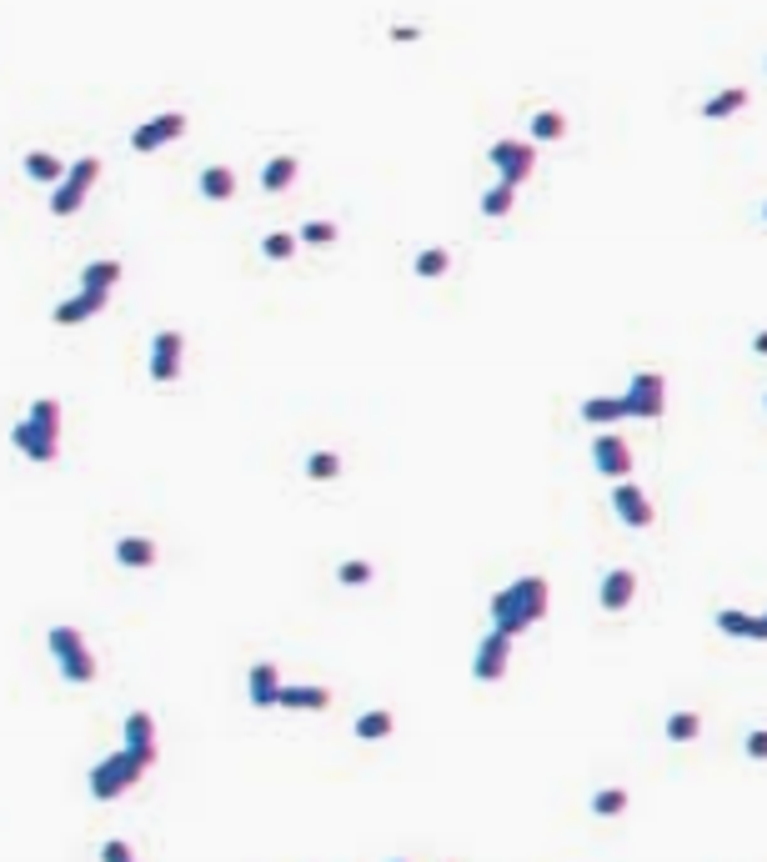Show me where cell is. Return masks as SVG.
<instances>
[{
  "mask_svg": "<svg viewBox=\"0 0 767 862\" xmlns=\"http://www.w3.org/2000/svg\"><path fill=\"white\" fill-rule=\"evenodd\" d=\"M547 602H552L547 577H517L512 587H502V592L492 597V632L522 637L527 627H537V622L547 617Z\"/></svg>",
  "mask_w": 767,
  "mask_h": 862,
  "instance_id": "1",
  "label": "cell"
},
{
  "mask_svg": "<svg viewBox=\"0 0 767 862\" xmlns=\"http://www.w3.org/2000/svg\"><path fill=\"white\" fill-rule=\"evenodd\" d=\"M11 442H16V452H26L31 462L51 467V462L61 457V401H56V396L31 401V411L11 426Z\"/></svg>",
  "mask_w": 767,
  "mask_h": 862,
  "instance_id": "2",
  "label": "cell"
},
{
  "mask_svg": "<svg viewBox=\"0 0 767 862\" xmlns=\"http://www.w3.org/2000/svg\"><path fill=\"white\" fill-rule=\"evenodd\" d=\"M141 777H146V767H141L126 747H116L111 757H101V762L91 767V797H96V802H116V797L131 792Z\"/></svg>",
  "mask_w": 767,
  "mask_h": 862,
  "instance_id": "3",
  "label": "cell"
},
{
  "mask_svg": "<svg viewBox=\"0 0 767 862\" xmlns=\"http://www.w3.org/2000/svg\"><path fill=\"white\" fill-rule=\"evenodd\" d=\"M51 652H56V662H61V677L66 682H76V687H86V682H96V652L86 647V637H81V627H51Z\"/></svg>",
  "mask_w": 767,
  "mask_h": 862,
  "instance_id": "4",
  "label": "cell"
},
{
  "mask_svg": "<svg viewBox=\"0 0 767 862\" xmlns=\"http://www.w3.org/2000/svg\"><path fill=\"white\" fill-rule=\"evenodd\" d=\"M96 181H101V161H96V156H81V161L66 171V181L51 191V216H76V211L86 206V196H91Z\"/></svg>",
  "mask_w": 767,
  "mask_h": 862,
  "instance_id": "5",
  "label": "cell"
},
{
  "mask_svg": "<svg viewBox=\"0 0 767 862\" xmlns=\"http://www.w3.org/2000/svg\"><path fill=\"white\" fill-rule=\"evenodd\" d=\"M487 161L497 166V176H502V186H527L532 181V171H537V146L532 141H492L487 146Z\"/></svg>",
  "mask_w": 767,
  "mask_h": 862,
  "instance_id": "6",
  "label": "cell"
},
{
  "mask_svg": "<svg viewBox=\"0 0 767 862\" xmlns=\"http://www.w3.org/2000/svg\"><path fill=\"white\" fill-rule=\"evenodd\" d=\"M622 411L637 416V421H662V411H667V381L657 371H637L627 381V391H622Z\"/></svg>",
  "mask_w": 767,
  "mask_h": 862,
  "instance_id": "7",
  "label": "cell"
},
{
  "mask_svg": "<svg viewBox=\"0 0 767 862\" xmlns=\"http://www.w3.org/2000/svg\"><path fill=\"white\" fill-rule=\"evenodd\" d=\"M181 361H186V336L181 331H156L151 336V361H146V371H151V381L156 386H171L176 376H181Z\"/></svg>",
  "mask_w": 767,
  "mask_h": 862,
  "instance_id": "8",
  "label": "cell"
},
{
  "mask_svg": "<svg viewBox=\"0 0 767 862\" xmlns=\"http://www.w3.org/2000/svg\"><path fill=\"white\" fill-rule=\"evenodd\" d=\"M592 467L612 482H632V447L627 437H617V431H602V437H592Z\"/></svg>",
  "mask_w": 767,
  "mask_h": 862,
  "instance_id": "9",
  "label": "cell"
},
{
  "mask_svg": "<svg viewBox=\"0 0 767 862\" xmlns=\"http://www.w3.org/2000/svg\"><path fill=\"white\" fill-rule=\"evenodd\" d=\"M181 136H186V111H166V116H156V121H146V126L131 131V151L151 156V151H161V146H171Z\"/></svg>",
  "mask_w": 767,
  "mask_h": 862,
  "instance_id": "10",
  "label": "cell"
},
{
  "mask_svg": "<svg viewBox=\"0 0 767 862\" xmlns=\"http://www.w3.org/2000/svg\"><path fill=\"white\" fill-rule=\"evenodd\" d=\"M507 662H512V637L502 632H487L472 652V677L477 682H502L507 677Z\"/></svg>",
  "mask_w": 767,
  "mask_h": 862,
  "instance_id": "11",
  "label": "cell"
},
{
  "mask_svg": "<svg viewBox=\"0 0 767 862\" xmlns=\"http://www.w3.org/2000/svg\"><path fill=\"white\" fill-rule=\"evenodd\" d=\"M612 507H617V517H622L632 532H647V527L657 522V512H652V502H647V492H642L637 482H617V487H612Z\"/></svg>",
  "mask_w": 767,
  "mask_h": 862,
  "instance_id": "12",
  "label": "cell"
},
{
  "mask_svg": "<svg viewBox=\"0 0 767 862\" xmlns=\"http://www.w3.org/2000/svg\"><path fill=\"white\" fill-rule=\"evenodd\" d=\"M106 306H111V291H91V286H81L76 296H66V301L51 311V321H56V326H81V321L101 316Z\"/></svg>",
  "mask_w": 767,
  "mask_h": 862,
  "instance_id": "13",
  "label": "cell"
},
{
  "mask_svg": "<svg viewBox=\"0 0 767 862\" xmlns=\"http://www.w3.org/2000/svg\"><path fill=\"white\" fill-rule=\"evenodd\" d=\"M632 597H637V572L612 567V572L602 577V592H597L602 612H627V607H632Z\"/></svg>",
  "mask_w": 767,
  "mask_h": 862,
  "instance_id": "14",
  "label": "cell"
},
{
  "mask_svg": "<svg viewBox=\"0 0 767 862\" xmlns=\"http://www.w3.org/2000/svg\"><path fill=\"white\" fill-rule=\"evenodd\" d=\"M281 667L276 662H256L251 672H246V697H251V707H276V697H281Z\"/></svg>",
  "mask_w": 767,
  "mask_h": 862,
  "instance_id": "15",
  "label": "cell"
},
{
  "mask_svg": "<svg viewBox=\"0 0 767 862\" xmlns=\"http://www.w3.org/2000/svg\"><path fill=\"white\" fill-rule=\"evenodd\" d=\"M126 752H131L141 767L156 762V722H151L146 712H131V717H126Z\"/></svg>",
  "mask_w": 767,
  "mask_h": 862,
  "instance_id": "16",
  "label": "cell"
},
{
  "mask_svg": "<svg viewBox=\"0 0 767 862\" xmlns=\"http://www.w3.org/2000/svg\"><path fill=\"white\" fill-rule=\"evenodd\" d=\"M116 562H121V567H131V572H146V567H156V542L131 532V537H121V542H116Z\"/></svg>",
  "mask_w": 767,
  "mask_h": 862,
  "instance_id": "17",
  "label": "cell"
},
{
  "mask_svg": "<svg viewBox=\"0 0 767 862\" xmlns=\"http://www.w3.org/2000/svg\"><path fill=\"white\" fill-rule=\"evenodd\" d=\"M276 707H291V712H326V707H331V687H281Z\"/></svg>",
  "mask_w": 767,
  "mask_h": 862,
  "instance_id": "18",
  "label": "cell"
},
{
  "mask_svg": "<svg viewBox=\"0 0 767 862\" xmlns=\"http://www.w3.org/2000/svg\"><path fill=\"white\" fill-rule=\"evenodd\" d=\"M296 171H301V161H296V156H271V161L261 166V186H266L271 196H281V191H291V186H296Z\"/></svg>",
  "mask_w": 767,
  "mask_h": 862,
  "instance_id": "19",
  "label": "cell"
},
{
  "mask_svg": "<svg viewBox=\"0 0 767 862\" xmlns=\"http://www.w3.org/2000/svg\"><path fill=\"white\" fill-rule=\"evenodd\" d=\"M742 106H747V86H727V91H717V96L702 101V121H727V116H737Z\"/></svg>",
  "mask_w": 767,
  "mask_h": 862,
  "instance_id": "20",
  "label": "cell"
},
{
  "mask_svg": "<svg viewBox=\"0 0 767 862\" xmlns=\"http://www.w3.org/2000/svg\"><path fill=\"white\" fill-rule=\"evenodd\" d=\"M582 421H587V426H617V421H627L622 396H587V401H582Z\"/></svg>",
  "mask_w": 767,
  "mask_h": 862,
  "instance_id": "21",
  "label": "cell"
},
{
  "mask_svg": "<svg viewBox=\"0 0 767 862\" xmlns=\"http://www.w3.org/2000/svg\"><path fill=\"white\" fill-rule=\"evenodd\" d=\"M26 176L41 186H61L66 181V161H56L51 151H26Z\"/></svg>",
  "mask_w": 767,
  "mask_h": 862,
  "instance_id": "22",
  "label": "cell"
},
{
  "mask_svg": "<svg viewBox=\"0 0 767 862\" xmlns=\"http://www.w3.org/2000/svg\"><path fill=\"white\" fill-rule=\"evenodd\" d=\"M196 186H201L206 201H231V196H236V171H231V166H206Z\"/></svg>",
  "mask_w": 767,
  "mask_h": 862,
  "instance_id": "23",
  "label": "cell"
},
{
  "mask_svg": "<svg viewBox=\"0 0 767 862\" xmlns=\"http://www.w3.org/2000/svg\"><path fill=\"white\" fill-rule=\"evenodd\" d=\"M392 727H397V717H392L387 707H371V712H361V717H356V737H361V742H381V737H392Z\"/></svg>",
  "mask_w": 767,
  "mask_h": 862,
  "instance_id": "24",
  "label": "cell"
},
{
  "mask_svg": "<svg viewBox=\"0 0 767 862\" xmlns=\"http://www.w3.org/2000/svg\"><path fill=\"white\" fill-rule=\"evenodd\" d=\"M567 136V116L562 111H537L532 116V141L537 146H552V141H562Z\"/></svg>",
  "mask_w": 767,
  "mask_h": 862,
  "instance_id": "25",
  "label": "cell"
},
{
  "mask_svg": "<svg viewBox=\"0 0 767 862\" xmlns=\"http://www.w3.org/2000/svg\"><path fill=\"white\" fill-rule=\"evenodd\" d=\"M447 266H452V251H447V246H427V251H417V261H412V271H417L422 281L447 276Z\"/></svg>",
  "mask_w": 767,
  "mask_h": 862,
  "instance_id": "26",
  "label": "cell"
},
{
  "mask_svg": "<svg viewBox=\"0 0 767 862\" xmlns=\"http://www.w3.org/2000/svg\"><path fill=\"white\" fill-rule=\"evenodd\" d=\"M512 206H517V191H512V186H502V181L487 186V196H482V216H487V221H502Z\"/></svg>",
  "mask_w": 767,
  "mask_h": 862,
  "instance_id": "27",
  "label": "cell"
},
{
  "mask_svg": "<svg viewBox=\"0 0 767 862\" xmlns=\"http://www.w3.org/2000/svg\"><path fill=\"white\" fill-rule=\"evenodd\" d=\"M116 281H121V261H91L81 271V286H91V291H111Z\"/></svg>",
  "mask_w": 767,
  "mask_h": 862,
  "instance_id": "28",
  "label": "cell"
},
{
  "mask_svg": "<svg viewBox=\"0 0 767 862\" xmlns=\"http://www.w3.org/2000/svg\"><path fill=\"white\" fill-rule=\"evenodd\" d=\"M717 632L757 642V617H747V612H732V607H722V612H717Z\"/></svg>",
  "mask_w": 767,
  "mask_h": 862,
  "instance_id": "29",
  "label": "cell"
},
{
  "mask_svg": "<svg viewBox=\"0 0 767 862\" xmlns=\"http://www.w3.org/2000/svg\"><path fill=\"white\" fill-rule=\"evenodd\" d=\"M702 737V717L697 712H672L667 717V742H697Z\"/></svg>",
  "mask_w": 767,
  "mask_h": 862,
  "instance_id": "30",
  "label": "cell"
},
{
  "mask_svg": "<svg viewBox=\"0 0 767 862\" xmlns=\"http://www.w3.org/2000/svg\"><path fill=\"white\" fill-rule=\"evenodd\" d=\"M306 477L311 482H336L341 477V457L336 452H311L306 457Z\"/></svg>",
  "mask_w": 767,
  "mask_h": 862,
  "instance_id": "31",
  "label": "cell"
},
{
  "mask_svg": "<svg viewBox=\"0 0 767 862\" xmlns=\"http://www.w3.org/2000/svg\"><path fill=\"white\" fill-rule=\"evenodd\" d=\"M592 812H597V817H617V812H627V787H602V792L592 797Z\"/></svg>",
  "mask_w": 767,
  "mask_h": 862,
  "instance_id": "32",
  "label": "cell"
},
{
  "mask_svg": "<svg viewBox=\"0 0 767 862\" xmlns=\"http://www.w3.org/2000/svg\"><path fill=\"white\" fill-rule=\"evenodd\" d=\"M261 251H266L271 261H291V256H296V236H291V231H271V236L261 241Z\"/></svg>",
  "mask_w": 767,
  "mask_h": 862,
  "instance_id": "33",
  "label": "cell"
},
{
  "mask_svg": "<svg viewBox=\"0 0 767 862\" xmlns=\"http://www.w3.org/2000/svg\"><path fill=\"white\" fill-rule=\"evenodd\" d=\"M336 236H341L336 221H306V226H301V241H306V246H331Z\"/></svg>",
  "mask_w": 767,
  "mask_h": 862,
  "instance_id": "34",
  "label": "cell"
},
{
  "mask_svg": "<svg viewBox=\"0 0 767 862\" xmlns=\"http://www.w3.org/2000/svg\"><path fill=\"white\" fill-rule=\"evenodd\" d=\"M336 582L341 587H366L371 582V562H341L336 567Z\"/></svg>",
  "mask_w": 767,
  "mask_h": 862,
  "instance_id": "35",
  "label": "cell"
},
{
  "mask_svg": "<svg viewBox=\"0 0 767 862\" xmlns=\"http://www.w3.org/2000/svg\"><path fill=\"white\" fill-rule=\"evenodd\" d=\"M742 747H747V757H752V762H767V727L747 732V742H742Z\"/></svg>",
  "mask_w": 767,
  "mask_h": 862,
  "instance_id": "36",
  "label": "cell"
},
{
  "mask_svg": "<svg viewBox=\"0 0 767 862\" xmlns=\"http://www.w3.org/2000/svg\"><path fill=\"white\" fill-rule=\"evenodd\" d=\"M101 862H136V852H131L126 842H116V837H111V842L101 847Z\"/></svg>",
  "mask_w": 767,
  "mask_h": 862,
  "instance_id": "37",
  "label": "cell"
},
{
  "mask_svg": "<svg viewBox=\"0 0 767 862\" xmlns=\"http://www.w3.org/2000/svg\"><path fill=\"white\" fill-rule=\"evenodd\" d=\"M417 36H422V31H417V26H397V31H392V41H402V46H412V41H417Z\"/></svg>",
  "mask_w": 767,
  "mask_h": 862,
  "instance_id": "38",
  "label": "cell"
},
{
  "mask_svg": "<svg viewBox=\"0 0 767 862\" xmlns=\"http://www.w3.org/2000/svg\"><path fill=\"white\" fill-rule=\"evenodd\" d=\"M752 351H757V356H767V331H757V336H752Z\"/></svg>",
  "mask_w": 767,
  "mask_h": 862,
  "instance_id": "39",
  "label": "cell"
},
{
  "mask_svg": "<svg viewBox=\"0 0 767 862\" xmlns=\"http://www.w3.org/2000/svg\"><path fill=\"white\" fill-rule=\"evenodd\" d=\"M757 642H767V612L757 617Z\"/></svg>",
  "mask_w": 767,
  "mask_h": 862,
  "instance_id": "40",
  "label": "cell"
},
{
  "mask_svg": "<svg viewBox=\"0 0 767 862\" xmlns=\"http://www.w3.org/2000/svg\"><path fill=\"white\" fill-rule=\"evenodd\" d=\"M762 216H767V206H762Z\"/></svg>",
  "mask_w": 767,
  "mask_h": 862,
  "instance_id": "41",
  "label": "cell"
},
{
  "mask_svg": "<svg viewBox=\"0 0 767 862\" xmlns=\"http://www.w3.org/2000/svg\"><path fill=\"white\" fill-rule=\"evenodd\" d=\"M397 862H402V857H397Z\"/></svg>",
  "mask_w": 767,
  "mask_h": 862,
  "instance_id": "42",
  "label": "cell"
}]
</instances>
